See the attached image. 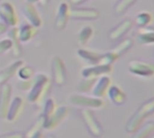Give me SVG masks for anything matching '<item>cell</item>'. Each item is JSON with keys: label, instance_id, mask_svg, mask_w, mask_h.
I'll list each match as a JSON object with an SVG mask.
<instances>
[{"label": "cell", "instance_id": "6da1fadb", "mask_svg": "<svg viewBox=\"0 0 154 138\" xmlns=\"http://www.w3.org/2000/svg\"><path fill=\"white\" fill-rule=\"evenodd\" d=\"M152 114H154V97L141 104L130 117L125 125L126 132L133 134L144 123L146 118Z\"/></svg>", "mask_w": 154, "mask_h": 138}, {"label": "cell", "instance_id": "7a4b0ae2", "mask_svg": "<svg viewBox=\"0 0 154 138\" xmlns=\"http://www.w3.org/2000/svg\"><path fill=\"white\" fill-rule=\"evenodd\" d=\"M51 81L49 78L43 73L34 78V82L29 90L27 99L32 103H43L50 92Z\"/></svg>", "mask_w": 154, "mask_h": 138}, {"label": "cell", "instance_id": "3957f363", "mask_svg": "<svg viewBox=\"0 0 154 138\" xmlns=\"http://www.w3.org/2000/svg\"><path fill=\"white\" fill-rule=\"evenodd\" d=\"M69 102L73 106L82 107L85 108L99 109L104 107V101L101 98L89 97L82 94H72L69 97Z\"/></svg>", "mask_w": 154, "mask_h": 138}, {"label": "cell", "instance_id": "277c9868", "mask_svg": "<svg viewBox=\"0 0 154 138\" xmlns=\"http://www.w3.org/2000/svg\"><path fill=\"white\" fill-rule=\"evenodd\" d=\"M128 70L133 75L149 78L154 76V63L140 60H132L129 62Z\"/></svg>", "mask_w": 154, "mask_h": 138}, {"label": "cell", "instance_id": "5b68a950", "mask_svg": "<svg viewBox=\"0 0 154 138\" xmlns=\"http://www.w3.org/2000/svg\"><path fill=\"white\" fill-rule=\"evenodd\" d=\"M51 70L54 83L62 87L66 83V68L63 59L59 56H54L51 61Z\"/></svg>", "mask_w": 154, "mask_h": 138}, {"label": "cell", "instance_id": "8992f818", "mask_svg": "<svg viewBox=\"0 0 154 138\" xmlns=\"http://www.w3.org/2000/svg\"><path fill=\"white\" fill-rule=\"evenodd\" d=\"M100 16V12L98 9L91 7H73L70 8V19L73 20H96Z\"/></svg>", "mask_w": 154, "mask_h": 138}, {"label": "cell", "instance_id": "52a82bcc", "mask_svg": "<svg viewBox=\"0 0 154 138\" xmlns=\"http://www.w3.org/2000/svg\"><path fill=\"white\" fill-rule=\"evenodd\" d=\"M0 19L8 27L17 26L18 17L14 6L9 2H5L0 5Z\"/></svg>", "mask_w": 154, "mask_h": 138}, {"label": "cell", "instance_id": "ba28073f", "mask_svg": "<svg viewBox=\"0 0 154 138\" xmlns=\"http://www.w3.org/2000/svg\"><path fill=\"white\" fill-rule=\"evenodd\" d=\"M70 19V7L67 3L62 2L58 7L54 20V29L57 32H61L65 29L68 21Z\"/></svg>", "mask_w": 154, "mask_h": 138}, {"label": "cell", "instance_id": "9c48e42d", "mask_svg": "<svg viewBox=\"0 0 154 138\" xmlns=\"http://www.w3.org/2000/svg\"><path fill=\"white\" fill-rule=\"evenodd\" d=\"M82 116L84 121L90 131V133L96 137H99L103 134V128L100 123L97 121L94 112L90 108H85L82 111Z\"/></svg>", "mask_w": 154, "mask_h": 138}, {"label": "cell", "instance_id": "30bf717a", "mask_svg": "<svg viewBox=\"0 0 154 138\" xmlns=\"http://www.w3.org/2000/svg\"><path fill=\"white\" fill-rule=\"evenodd\" d=\"M112 72V65L94 64L83 69L81 74L84 78H94L97 79L103 75H108Z\"/></svg>", "mask_w": 154, "mask_h": 138}, {"label": "cell", "instance_id": "8fae6325", "mask_svg": "<svg viewBox=\"0 0 154 138\" xmlns=\"http://www.w3.org/2000/svg\"><path fill=\"white\" fill-rule=\"evenodd\" d=\"M68 115V108L65 106H60L55 108L54 113L45 119L44 126L45 129L51 130L55 128Z\"/></svg>", "mask_w": 154, "mask_h": 138}, {"label": "cell", "instance_id": "7c38bea8", "mask_svg": "<svg viewBox=\"0 0 154 138\" xmlns=\"http://www.w3.org/2000/svg\"><path fill=\"white\" fill-rule=\"evenodd\" d=\"M22 12L30 25L36 28H39L43 25V20L34 4L26 2L22 6Z\"/></svg>", "mask_w": 154, "mask_h": 138}, {"label": "cell", "instance_id": "4fadbf2b", "mask_svg": "<svg viewBox=\"0 0 154 138\" xmlns=\"http://www.w3.org/2000/svg\"><path fill=\"white\" fill-rule=\"evenodd\" d=\"M12 88L10 84L4 83L0 88V116L5 118L10 105Z\"/></svg>", "mask_w": 154, "mask_h": 138}, {"label": "cell", "instance_id": "5bb4252c", "mask_svg": "<svg viewBox=\"0 0 154 138\" xmlns=\"http://www.w3.org/2000/svg\"><path fill=\"white\" fill-rule=\"evenodd\" d=\"M132 25H133V22L131 19L127 18L122 20L110 31L109 39L112 42L122 39L132 28Z\"/></svg>", "mask_w": 154, "mask_h": 138}, {"label": "cell", "instance_id": "9a60e30c", "mask_svg": "<svg viewBox=\"0 0 154 138\" xmlns=\"http://www.w3.org/2000/svg\"><path fill=\"white\" fill-rule=\"evenodd\" d=\"M112 85V80L108 75H103L99 78H97L93 89H92V94L94 97L97 98H103L107 94V91L109 88Z\"/></svg>", "mask_w": 154, "mask_h": 138}, {"label": "cell", "instance_id": "2e32d148", "mask_svg": "<svg viewBox=\"0 0 154 138\" xmlns=\"http://www.w3.org/2000/svg\"><path fill=\"white\" fill-rule=\"evenodd\" d=\"M24 107V100L20 97H16L13 98V100L10 102L7 116L5 118H7L9 122H14L17 120L20 113L22 112V109Z\"/></svg>", "mask_w": 154, "mask_h": 138}, {"label": "cell", "instance_id": "e0dca14e", "mask_svg": "<svg viewBox=\"0 0 154 138\" xmlns=\"http://www.w3.org/2000/svg\"><path fill=\"white\" fill-rule=\"evenodd\" d=\"M38 34V28L30 24H25L18 27V38L21 43H26L35 37Z\"/></svg>", "mask_w": 154, "mask_h": 138}, {"label": "cell", "instance_id": "ac0fdd59", "mask_svg": "<svg viewBox=\"0 0 154 138\" xmlns=\"http://www.w3.org/2000/svg\"><path fill=\"white\" fill-rule=\"evenodd\" d=\"M23 64H24L23 60H17L12 62L8 67H6L3 71L0 72V85L7 83L17 72V70Z\"/></svg>", "mask_w": 154, "mask_h": 138}, {"label": "cell", "instance_id": "d6986e66", "mask_svg": "<svg viewBox=\"0 0 154 138\" xmlns=\"http://www.w3.org/2000/svg\"><path fill=\"white\" fill-rule=\"evenodd\" d=\"M8 38L12 42V55L16 58H18L22 55L23 49L21 46V42L18 38V27L14 26L8 30Z\"/></svg>", "mask_w": 154, "mask_h": 138}, {"label": "cell", "instance_id": "ffe728a7", "mask_svg": "<svg viewBox=\"0 0 154 138\" xmlns=\"http://www.w3.org/2000/svg\"><path fill=\"white\" fill-rule=\"evenodd\" d=\"M76 55L78 56L81 60L88 62L90 65H94L98 64L100 62V59L102 54L98 53L94 51L85 49V48H80L76 51Z\"/></svg>", "mask_w": 154, "mask_h": 138}, {"label": "cell", "instance_id": "44dd1931", "mask_svg": "<svg viewBox=\"0 0 154 138\" xmlns=\"http://www.w3.org/2000/svg\"><path fill=\"white\" fill-rule=\"evenodd\" d=\"M136 40L141 44H154V27H140L136 34Z\"/></svg>", "mask_w": 154, "mask_h": 138}, {"label": "cell", "instance_id": "7402d4cb", "mask_svg": "<svg viewBox=\"0 0 154 138\" xmlns=\"http://www.w3.org/2000/svg\"><path fill=\"white\" fill-rule=\"evenodd\" d=\"M107 96L109 99L116 106H121L126 101V94L120 87L116 85H111L107 91Z\"/></svg>", "mask_w": 154, "mask_h": 138}, {"label": "cell", "instance_id": "603a6c76", "mask_svg": "<svg viewBox=\"0 0 154 138\" xmlns=\"http://www.w3.org/2000/svg\"><path fill=\"white\" fill-rule=\"evenodd\" d=\"M154 132V121L142 124L134 133L131 138H149Z\"/></svg>", "mask_w": 154, "mask_h": 138}, {"label": "cell", "instance_id": "cb8c5ba5", "mask_svg": "<svg viewBox=\"0 0 154 138\" xmlns=\"http://www.w3.org/2000/svg\"><path fill=\"white\" fill-rule=\"evenodd\" d=\"M94 35V29L92 26H84L77 34V43L79 46L86 45Z\"/></svg>", "mask_w": 154, "mask_h": 138}, {"label": "cell", "instance_id": "d4e9b609", "mask_svg": "<svg viewBox=\"0 0 154 138\" xmlns=\"http://www.w3.org/2000/svg\"><path fill=\"white\" fill-rule=\"evenodd\" d=\"M137 2V0H119L115 4L113 10L117 16H122Z\"/></svg>", "mask_w": 154, "mask_h": 138}, {"label": "cell", "instance_id": "484cf974", "mask_svg": "<svg viewBox=\"0 0 154 138\" xmlns=\"http://www.w3.org/2000/svg\"><path fill=\"white\" fill-rule=\"evenodd\" d=\"M132 40L130 39V38H126L122 41H121L112 50V51L113 53H115L119 58L123 54L125 53L128 50H130L132 46Z\"/></svg>", "mask_w": 154, "mask_h": 138}, {"label": "cell", "instance_id": "4316f807", "mask_svg": "<svg viewBox=\"0 0 154 138\" xmlns=\"http://www.w3.org/2000/svg\"><path fill=\"white\" fill-rule=\"evenodd\" d=\"M17 74L21 81L30 80L35 75V69L30 65H24L23 64L17 70Z\"/></svg>", "mask_w": 154, "mask_h": 138}, {"label": "cell", "instance_id": "83f0119b", "mask_svg": "<svg viewBox=\"0 0 154 138\" xmlns=\"http://www.w3.org/2000/svg\"><path fill=\"white\" fill-rule=\"evenodd\" d=\"M152 21V15L149 12L143 11V12H140L136 17H135V24L139 26V27H145L148 26Z\"/></svg>", "mask_w": 154, "mask_h": 138}, {"label": "cell", "instance_id": "f1b7e54d", "mask_svg": "<svg viewBox=\"0 0 154 138\" xmlns=\"http://www.w3.org/2000/svg\"><path fill=\"white\" fill-rule=\"evenodd\" d=\"M97 79L94 78H84V80L78 85V90L81 92H88L92 90Z\"/></svg>", "mask_w": 154, "mask_h": 138}, {"label": "cell", "instance_id": "f546056e", "mask_svg": "<svg viewBox=\"0 0 154 138\" xmlns=\"http://www.w3.org/2000/svg\"><path fill=\"white\" fill-rule=\"evenodd\" d=\"M118 59H119V57L115 53H113L112 51H107V52L102 54L99 63L103 64V65H112Z\"/></svg>", "mask_w": 154, "mask_h": 138}, {"label": "cell", "instance_id": "4dcf8cb0", "mask_svg": "<svg viewBox=\"0 0 154 138\" xmlns=\"http://www.w3.org/2000/svg\"><path fill=\"white\" fill-rule=\"evenodd\" d=\"M55 108H56L55 102L53 98H50L45 99L44 105V112H43V116H45V118H47L49 116H51L55 110Z\"/></svg>", "mask_w": 154, "mask_h": 138}, {"label": "cell", "instance_id": "1f68e13d", "mask_svg": "<svg viewBox=\"0 0 154 138\" xmlns=\"http://www.w3.org/2000/svg\"><path fill=\"white\" fill-rule=\"evenodd\" d=\"M45 116L42 115L38 119H37V121L35 123V125L30 128V130L28 131V133H27V137L29 138V137H31L33 134H35V133H37V132H39V130H40V128H42L43 126H44V123H45Z\"/></svg>", "mask_w": 154, "mask_h": 138}, {"label": "cell", "instance_id": "d6a6232c", "mask_svg": "<svg viewBox=\"0 0 154 138\" xmlns=\"http://www.w3.org/2000/svg\"><path fill=\"white\" fill-rule=\"evenodd\" d=\"M12 50V42L9 38L0 40V55Z\"/></svg>", "mask_w": 154, "mask_h": 138}, {"label": "cell", "instance_id": "836d02e7", "mask_svg": "<svg viewBox=\"0 0 154 138\" xmlns=\"http://www.w3.org/2000/svg\"><path fill=\"white\" fill-rule=\"evenodd\" d=\"M34 82V79H30V80H26V81H21L18 84V88L21 90H28L31 89L32 85Z\"/></svg>", "mask_w": 154, "mask_h": 138}, {"label": "cell", "instance_id": "e575fe53", "mask_svg": "<svg viewBox=\"0 0 154 138\" xmlns=\"http://www.w3.org/2000/svg\"><path fill=\"white\" fill-rule=\"evenodd\" d=\"M0 138H24L23 134L17 132V133H13L9 134H4L2 136H0Z\"/></svg>", "mask_w": 154, "mask_h": 138}, {"label": "cell", "instance_id": "d590c367", "mask_svg": "<svg viewBox=\"0 0 154 138\" xmlns=\"http://www.w3.org/2000/svg\"><path fill=\"white\" fill-rule=\"evenodd\" d=\"M87 1H89V0H70V3L73 7H80Z\"/></svg>", "mask_w": 154, "mask_h": 138}, {"label": "cell", "instance_id": "8d00e7d4", "mask_svg": "<svg viewBox=\"0 0 154 138\" xmlns=\"http://www.w3.org/2000/svg\"><path fill=\"white\" fill-rule=\"evenodd\" d=\"M27 3H31V4H36V3H39L40 5L44 6V5H46L48 0H26Z\"/></svg>", "mask_w": 154, "mask_h": 138}, {"label": "cell", "instance_id": "74e56055", "mask_svg": "<svg viewBox=\"0 0 154 138\" xmlns=\"http://www.w3.org/2000/svg\"><path fill=\"white\" fill-rule=\"evenodd\" d=\"M8 26L7 25H5L3 22L0 23V35L3 34H5V33L8 32Z\"/></svg>", "mask_w": 154, "mask_h": 138}, {"label": "cell", "instance_id": "f35d334b", "mask_svg": "<svg viewBox=\"0 0 154 138\" xmlns=\"http://www.w3.org/2000/svg\"><path fill=\"white\" fill-rule=\"evenodd\" d=\"M29 138H43V135H42V134L40 132H37V133H35V134H33Z\"/></svg>", "mask_w": 154, "mask_h": 138}, {"label": "cell", "instance_id": "ab89813d", "mask_svg": "<svg viewBox=\"0 0 154 138\" xmlns=\"http://www.w3.org/2000/svg\"><path fill=\"white\" fill-rule=\"evenodd\" d=\"M46 138H54V136H53V135H49V136H47Z\"/></svg>", "mask_w": 154, "mask_h": 138}, {"label": "cell", "instance_id": "60d3db41", "mask_svg": "<svg viewBox=\"0 0 154 138\" xmlns=\"http://www.w3.org/2000/svg\"><path fill=\"white\" fill-rule=\"evenodd\" d=\"M149 138H154V134H153V135H150V136H149Z\"/></svg>", "mask_w": 154, "mask_h": 138}]
</instances>
